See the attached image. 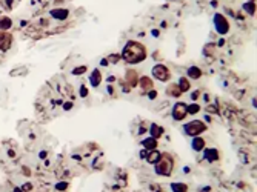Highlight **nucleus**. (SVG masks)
<instances>
[{"instance_id":"obj_23","label":"nucleus","mask_w":257,"mask_h":192,"mask_svg":"<svg viewBox=\"0 0 257 192\" xmlns=\"http://www.w3.org/2000/svg\"><path fill=\"white\" fill-rule=\"evenodd\" d=\"M31 188H32L31 185H25V186H23V189H25V191H28V189H31Z\"/></svg>"},{"instance_id":"obj_8","label":"nucleus","mask_w":257,"mask_h":192,"mask_svg":"<svg viewBox=\"0 0 257 192\" xmlns=\"http://www.w3.org/2000/svg\"><path fill=\"white\" fill-rule=\"evenodd\" d=\"M203 146H205V140H203V138L196 137V138L193 140V148H194V151H202Z\"/></svg>"},{"instance_id":"obj_11","label":"nucleus","mask_w":257,"mask_h":192,"mask_svg":"<svg viewBox=\"0 0 257 192\" xmlns=\"http://www.w3.org/2000/svg\"><path fill=\"white\" fill-rule=\"evenodd\" d=\"M162 134H163V129H162L160 126H157V125H152V126H151V137H152V138H159Z\"/></svg>"},{"instance_id":"obj_22","label":"nucleus","mask_w":257,"mask_h":192,"mask_svg":"<svg viewBox=\"0 0 257 192\" xmlns=\"http://www.w3.org/2000/svg\"><path fill=\"white\" fill-rule=\"evenodd\" d=\"M86 92H88V91H86L85 88H82V89H80V94H82V95H86Z\"/></svg>"},{"instance_id":"obj_4","label":"nucleus","mask_w":257,"mask_h":192,"mask_svg":"<svg viewBox=\"0 0 257 192\" xmlns=\"http://www.w3.org/2000/svg\"><path fill=\"white\" fill-rule=\"evenodd\" d=\"M214 22H216V29H217V32H220V34H226V32H228L230 25H228L226 18H225L222 14H216Z\"/></svg>"},{"instance_id":"obj_14","label":"nucleus","mask_w":257,"mask_h":192,"mask_svg":"<svg viewBox=\"0 0 257 192\" xmlns=\"http://www.w3.org/2000/svg\"><path fill=\"white\" fill-rule=\"evenodd\" d=\"M159 158H160V154H159V152H151V154L148 155V162H149V163H154V165L159 162Z\"/></svg>"},{"instance_id":"obj_17","label":"nucleus","mask_w":257,"mask_h":192,"mask_svg":"<svg viewBox=\"0 0 257 192\" xmlns=\"http://www.w3.org/2000/svg\"><path fill=\"white\" fill-rule=\"evenodd\" d=\"M11 26V20L8 18V17H3L2 20H0V29H8Z\"/></svg>"},{"instance_id":"obj_3","label":"nucleus","mask_w":257,"mask_h":192,"mask_svg":"<svg viewBox=\"0 0 257 192\" xmlns=\"http://www.w3.org/2000/svg\"><path fill=\"white\" fill-rule=\"evenodd\" d=\"M185 132L188 134V135H199L200 132H203L205 131V125L200 122V120H196V122H191V123H188V125H185Z\"/></svg>"},{"instance_id":"obj_12","label":"nucleus","mask_w":257,"mask_h":192,"mask_svg":"<svg viewBox=\"0 0 257 192\" xmlns=\"http://www.w3.org/2000/svg\"><path fill=\"white\" fill-rule=\"evenodd\" d=\"M200 75H202V72H200V69H199V68L193 66V68H189V69H188V77H191V78H199Z\"/></svg>"},{"instance_id":"obj_20","label":"nucleus","mask_w":257,"mask_h":192,"mask_svg":"<svg viewBox=\"0 0 257 192\" xmlns=\"http://www.w3.org/2000/svg\"><path fill=\"white\" fill-rule=\"evenodd\" d=\"M68 188V183L66 182H62V183H57V186H56V189L57 191H65Z\"/></svg>"},{"instance_id":"obj_2","label":"nucleus","mask_w":257,"mask_h":192,"mask_svg":"<svg viewBox=\"0 0 257 192\" xmlns=\"http://www.w3.org/2000/svg\"><path fill=\"white\" fill-rule=\"evenodd\" d=\"M171 168H172V163H171L169 157H163V158H159V162L155 165V172L162 174V175H169Z\"/></svg>"},{"instance_id":"obj_10","label":"nucleus","mask_w":257,"mask_h":192,"mask_svg":"<svg viewBox=\"0 0 257 192\" xmlns=\"http://www.w3.org/2000/svg\"><path fill=\"white\" fill-rule=\"evenodd\" d=\"M91 83L94 85V86H99L100 85V82H102V75H100V72L99 71H94L93 74H91Z\"/></svg>"},{"instance_id":"obj_16","label":"nucleus","mask_w":257,"mask_h":192,"mask_svg":"<svg viewBox=\"0 0 257 192\" xmlns=\"http://www.w3.org/2000/svg\"><path fill=\"white\" fill-rule=\"evenodd\" d=\"M179 89L180 91H188V88H189V85H188V80L186 78H180V82H179Z\"/></svg>"},{"instance_id":"obj_9","label":"nucleus","mask_w":257,"mask_h":192,"mask_svg":"<svg viewBox=\"0 0 257 192\" xmlns=\"http://www.w3.org/2000/svg\"><path fill=\"white\" fill-rule=\"evenodd\" d=\"M51 14H52L54 17L60 18V20H65V18L68 17V11H66V9H54V11H51Z\"/></svg>"},{"instance_id":"obj_18","label":"nucleus","mask_w":257,"mask_h":192,"mask_svg":"<svg viewBox=\"0 0 257 192\" xmlns=\"http://www.w3.org/2000/svg\"><path fill=\"white\" fill-rule=\"evenodd\" d=\"M199 109H200V108H199V105H191V106H188V108H186V111H188L189 114H196V112H199Z\"/></svg>"},{"instance_id":"obj_19","label":"nucleus","mask_w":257,"mask_h":192,"mask_svg":"<svg viewBox=\"0 0 257 192\" xmlns=\"http://www.w3.org/2000/svg\"><path fill=\"white\" fill-rule=\"evenodd\" d=\"M243 8H245L250 14H253V12H254V9H256V6H254L253 3H247V5H243Z\"/></svg>"},{"instance_id":"obj_5","label":"nucleus","mask_w":257,"mask_h":192,"mask_svg":"<svg viewBox=\"0 0 257 192\" xmlns=\"http://www.w3.org/2000/svg\"><path fill=\"white\" fill-rule=\"evenodd\" d=\"M152 74H154L155 78H159V80H162V82H165V80L169 78V71H168L163 65H157V66H154Z\"/></svg>"},{"instance_id":"obj_1","label":"nucleus","mask_w":257,"mask_h":192,"mask_svg":"<svg viewBox=\"0 0 257 192\" xmlns=\"http://www.w3.org/2000/svg\"><path fill=\"white\" fill-rule=\"evenodd\" d=\"M123 58L129 62V63H139V62H142L145 57H146V51H145V48L140 45V43H137V42H129L126 43V46H125V49H123Z\"/></svg>"},{"instance_id":"obj_15","label":"nucleus","mask_w":257,"mask_h":192,"mask_svg":"<svg viewBox=\"0 0 257 192\" xmlns=\"http://www.w3.org/2000/svg\"><path fill=\"white\" fill-rule=\"evenodd\" d=\"M171 189L174 192H186V186L185 185H177V183H172L171 185Z\"/></svg>"},{"instance_id":"obj_6","label":"nucleus","mask_w":257,"mask_h":192,"mask_svg":"<svg viewBox=\"0 0 257 192\" xmlns=\"http://www.w3.org/2000/svg\"><path fill=\"white\" fill-rule=\"evenodd\" d=\"M186 114H188V111H186V106H185L183 103H177V105L174 106V109H172V117H174L176 120H182Z\"/></svg>"},{"instance_id":"obj_7","label":"nucleus","mask_w":257,"mask_h":192,"mask_svg":"<svg viewBox=\"0 0 257 192\" xmlns=\"http://www.w3.org/2000/svg\"><path fill=\"white\" fill-rule=\"evenodd\" d=\"M205 158H206L208 162H214V160L219 158V152H217L216 149H206V151H205Z\"/></svg>"},{"instance_id":"obj_13","label":"nucleus","mask_w":257,"mask_h":192,"mask_svg":"<svg viewBox=\"0 0 257 192\" xmlns=\"http://www.w3.org/2000/svg\"><path fill=\"white\" fill-rule=\"evenodd\" d=\"M143 146H145L146 149H154V148L157 146V142H155V138H152V137H149V138H146V140H143Z\"/></svg>"},{"instance_id":"obj_21","label":"nucleus","mask_w":257,"mask_h":192,"mask_svg":"<svg viewBox=\"0 0 257 192\" xmlns=\"http://www.w3.org/2000/svg\"><path fill=\"white\" fill-rule=\"evenodd\" d=\"M85 71H86V68L82 66V68H76V69L73 71V74H74V75H80V74H83Z\"/></svg>"},{"instance_id":"obj_24","label":"nucleus","mask_w":257,"mask_h":192,"mask_svg":"<svg viewBox=\"0 0 257 192\" xmlns=\"http://www.w3.org/2000/svg\"><path fill=\"white\" fill-rule=\"evenodd\" d=\"M14 192H23V191H22V189H19V188H15V189H14Z\"/></svg>"}]
</instances>
